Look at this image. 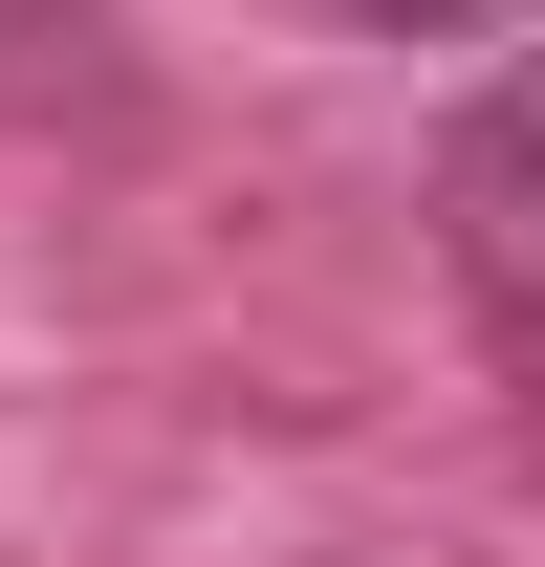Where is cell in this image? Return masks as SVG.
Here are the masks:
<instances>
[{
	"label": "cell",
	"mask_w": 545,
	"mask_h": 567,
	"mask_svg": "<svg viewBox=\"0 0 545 567\" xmlns=\"http://www.w3.org/2000/svg\"><path fill=\"white\" fill-rule=\"evenodd\" d=\"M393 44H480V22H545V0H371Z\"/></svg>",
	"instance_id": "cell-2"
},
{
	"label": "cell",
	"mask_w": 545,
	"mask_h": 567,
	"mask_svg": "<svg viewBox=\"0 0 545 567\" xmlns=\"http://www.w3.org/2000/svg\"><path fill=\"white\" fill-rule=\"evenodd\" d=\"M436 218H459V284L502 306V350H545V44L459 110V153H436Z\"/></svg>",
	"instance_id": "cell-1"
}]
</instances>
